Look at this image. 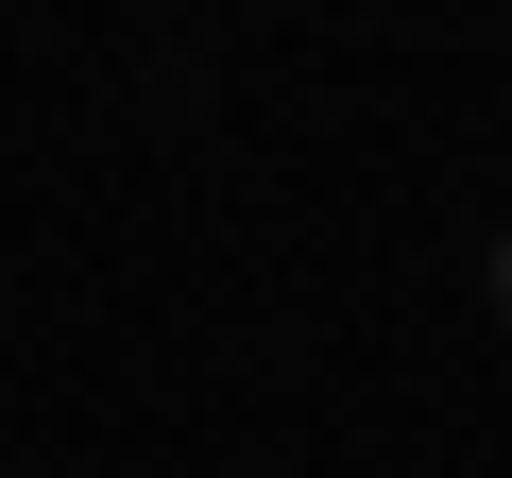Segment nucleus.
<instances>
[{"instance_id": "f257e3e1", "label": "nucleus", "mask_w": 512, "mask_h": 478, "mask_svg": "<svg viewBox=\"0 0 512 478\" xmlns=\"http://www.w3.org/2000/svg\"><path fill=\"white\" fill-rule=\"evenodd\" d=\"M495 325H512V239H495Z\"/></svg>"}]
</instances>
